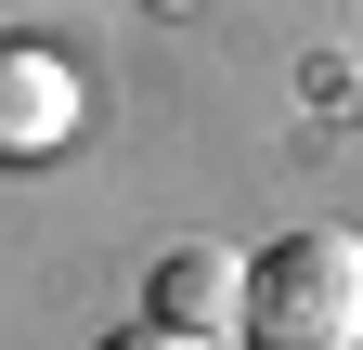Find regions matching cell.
I'll use <instances>...</instances> for the list:
<instances>
[{"mask_svg":"<svg viewBox=\"0 0 363 350\" xmlns=\"http://www.w3.org/2000/svg\"><path fill=\"white\" fill-rule=\"evenodd\" d=\"M104 350H220V337H182V324H156V312H143V324H117Z\"/></svg>","mask_w":363,"mask_h":350,"instance_id":"obj_4","label":"cell"},{"mask_svg":"<svg viewBox=\"0 0 363 350\" xmlns=\"http://www.w3.org/2000/svg\"><path fill=\"white\" fill-rule=\"evenodd\" d=\"M143 312L182 324V337H247V259H234V247H169Z\"/></svg>","mask_w":363,"mask_h":350,"instance_id":"obj_3","label":"cell"},{"mask_svg":"<svg viewBox=\"0 0 363 350\" xmlns=\"http://www.w3.org/2000/svg\"><path fill=\"white\" fill-rule=\"evenodd\" d=\"M78 65L65 52H39V39H0V169H39V156H65L78 143Z\"/></svg>","mask_w":363,"mask_h":350,"instance_id":"obj_2","label":"cell"},{"mask_svg":"<svg viewBox=\"0 0 363 350\" xmlns=\"http://www.w3.org/2000/svg\"><path fill=\"white\" fill-rule=\"evenodd\" d=\"M247 350H363V234H272L247 259Z\"/></svg>","mask_w":363,"mask_h":350,"instance_id":"obj_1","label":"cell"}]
</instances>
